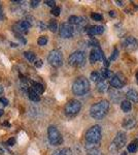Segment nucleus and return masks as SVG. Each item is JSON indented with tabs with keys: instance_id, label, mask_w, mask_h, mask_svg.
Returning <instances> with one entry per match:
<instances>
[{
	"instance_id": "nucleus-33",
	"label": "nucleus",
	"mask_w": 138,
	"mask_h": 155,
	"mask_svg": "<svg viewBox=\"0 0 138 155\" xmlns=\"http://www.w3.org/2000/svg\"><path fill=\"white\" fill-rule=\"evenodd\" d=\"M52 14L54 15V16H56V17H58L60 15V12H61V9H60V7H58V6H56V7H54V8H52Z\"/></svg>"
},
{
	"instance_id": "nucleus-22",
	"label": "nucleus",
	"mask_w": 138,
	"mask_h": 155,
	"mask_svg": "<svg viewBox=\"0 0 138 155\" xmlns=\"http://www.w3.org/2000/svg\"><path fill=\"white\" fill-rule=\"evenodd\" d=\"M53 155H72V151L69 148H61L54 151Z\"/></svg>"
},
{
	"instance_id": "nucleus-35",
	"label": "nucleus",
	"mask_w": 138,
	"mask_h": 155,
	"mask_svg": "<svg viewBox=\"0 0 138 155\" xmlns=\"http://www.w3.org/2000/svg\"><path fill=\"white\" fill-rule=\"evenodd\" d=\"M30 3H31V7H33V8H35V7H37V6L39 5L40 1H39V0H32V1L30 2Z\"/></svg>"
},
{
	"instance_id": "nucleus-47",
	"label": "nucleus",
	"mask_w": 138,
	"mask_h": 155,
	"mask_svg": "<svg viewBox=\"0 0 138 155\" xmlns=\"http://www.w3.org/2000/svg\"><path fill=\"white\" fill-rule=\"evenodd\" d=\"M0 11H1V5H0Z\"/></svg>"
},
{
	"instance_id": "nucleus-34",
	"label": "nucleus",
	"mask_w": 138,
	"mask_h": 155,
	"mask_svg": "<svg viewBox=\"0 0 138 155\" xmlns=\"http://www.w3.org/2000/svg\"><path fill=\"white\" fill-rule=\"evenodd\" d=\"M44 3H46L47 6L52 7V8L56 7V2H55L54 0H46V1H44Z\"/></svg>"
},
{
	"instance_id": "nucleus-31",
	"label": "nucleus",
	"mask_w": 138,
	"mask_h": 155,
	"mask_svg": "<svg viewBox=\"0 0 138 155\" xmlns=\"http://www.w3.org/2000/svg\"><path fill=\"white\" fill-rule=\"evenodd\" d=\"M91 18L94 20V21H102L103 17H102V15L97 14V12H94V14L91 15Z\"/></svg>"
},
{
	"instance_id": "nucleus-42",
	"label": "nucleus",
	"mask_w": 138,
	"mask_h": 155,
	"mask_svg": "<svg viewBox=\"0 0 138 155\" xmlns=\"http://www.w3.org/2000/svg\"><path fill=\"white\" fill-rule=\"evenodd\" d=\"M2 93H3V88H2V87L0 86V95H1Z\"/></svg>"
},
{
	"instance_id": "nucleus-39",
	"label": "nucleus",
	"mask_w": 138,
	"mask_h": 155,
	"mask_svg": "<svg viewBox=\"0 0 138 155\" xmlns=\"http://www.w3.org/2000/svg\"><path fill=\"white\" fill-rule=\"evenodd\" d=\"M34 64H35V66H36V67H40L42 65V61H41V60H36V61L34 62Z\"/></svg>"
},
{
	"instance_id": "nucleus-37",
	"label": "nucleus",
	"mask_w": 138,
	"mask_h": 155,
	"mask_svg": "<svg viewBox=\"0 0 138 155\" xmlns=\"http://www.w3.org/2000/svg\"><path fill=\"white\" fill-rule=\"evenodd\" d=\"M0 104H3L4 107H6L8 104V101H7L5 97H0Z\"/></svg>"
},
{
	"instance_id": "nucleus-44",
	"label": "nucleus",
	"mask_w": 138,
	"mask_h": 155,
	"mask_svg": "<svg viewBox=\"0 0 138 155\" xmlns=\"http://www.w3.org/2000/svg\"><path fill=\"white\" fill-rule=\"evenodd\" d=\"M115 2H117V3L119 4V5H123V2L122 1L121 2H120V1H115Z\"/></svg>"
},
{
	"instance_id": "nucleus-4",
	"label": "nucleus",
	"mask_w": 138,
	"mask_h": 155,
	"mask_svg": "<svg viewBox=\"0 0 138 155\" xmlns=\"http://www.w3.org/2000/svg\"><path fill=\"white\" fill-rule=\"evenodd\" d=\"M127 143V136L125 132H117V136H115L114 142L111 143V145H110L109 147V150L110 152H111V154H114L115 152H117L120 149L123 148V147L126 145Z\"/></svg>"
},
{
	"instance_id": "nucleus-28",
	"label": "nucleus",
	"mask_w": 138,
	"mask_h": 155,
	"mask_svg": "<svg viewBox=\"0 0 138 155\" xmlns=\"http://www.w3.org/2000/svg\"><path fill=\"white\" fill-rule=\"evenodd\" d=\"M87 151H88L87 155H103V153H102L98 148L90 149V150H87Z\"/></svg>"
},
{
	"instance_id": "nucleus-1",
	"label": "nucleus",
	"mask_w": 138,
	"mask_h": 155,
	"mask_svg": "<svg viewBox=\"0 0 138 155\" xmlns=\"http://www.w3.org/2000/svg\"><path fill=\"white\" fill-rule=\"evenodd\" d=\"M109 110V101L106 99H102V101L96 102L91 107L90 109V115L92 118L94 119H102L104 116L108 113Z\"/></svg>"
},
{
	"instance_id": "nucleus-14",
	"label": "nucleus",
	"mask_w": 138,
	"mask_h": 155,
	"mask_svg": "<svg viewBox=\"0 0 138 155\" xmlns=\"http://www.w3.org/2000/svg\"><path fill=\"white\" fill-rule=\"evenodd\" d=\"M103 32H104V27L99 26V25H96V26H90L89 28L87 29V33L91 36L99 35V34H102Z\"/></svg>"
},
{
	"instance_id": "nucleus-12",
	"label": "nucleus",
	"mask_w": 138,
	"mask_h": 155,
	"mask_svg": "<svg viewBox=\"0 0 138 155\" xmlns=\"http://www.w3.org/2000/svg\"><path fill=\"white\" fill-rule=\"evenodd\" d=\"M59 33L60 36L63 37V38H70L74 33V28L70 23H63L60 26Z\"/></svg>"
},
{
	"instance_id": "nucleus-43",
	"label": "nucleus",
	"mask_w": 138,
	"mask_h": 155,
	"mask_svg": "<svg viewBox=\"0 0 138 155\" xmlns=\"http://www.w3.org/2000/svg\"><path fill=\"white\" fill-rule=\"evenodd\" d=\"M135 78H136V82H137V84H138V71L136 72V76H135Z\"/></svg>"
},
{
	"instance_id": "nucleus-25",
	"label": "nucleus",
	"mask_w": 138,
	"mask_h": 155,
	"mask_svg": "<svg viewBox=\"0 0 138 155\" xmlns=\"http://www.w3.org/2000/svg\"><path fill=\"white\" fill-rule=\"evenodd\" d=\"M24 56H25V58H26L30 62H35V61H36V55H35L33 52H30V51L24 52Z\"/></svg>"
},
{
	"instance_id": "nucleus-2",
	"label": "nucleus",
	"mask_w": 138,
	"mask_h": 155,
	"mask_svg": "<svg viewBox=\"0 0 138 155\" xmlns=\"http://www.w3.org/2000/svg\"><path fill=\"white\" fill-rule=\"evenodd\" d=\"M90 90V82L87 78L79 77L73 82L72 85V92L77 96H82L88 93Z\"/></svg>"
},
{
	"instance_id": "nucleus-36",
	"label": "nucleus",
	"mask_w": 138,
	"mask_h": 155,
	"mask_svg": "<svg viewBox=\"0 0 138 155\" xmlns=\"http://www.w3.org/2000/svg\"><path fill=\"white\" fill-rule=\"evenodd\" d=\"M14 143H16V139H14V137H11V139L7 140L6 145H7V146H14Z\"/></svg>"
},
{
	"instance_id": "nucleus-26",
	"label": "nucleus",
	"mask_w": 138,
	"mask_h": 155,
	"mask_svg": "<svg viewBox=\"0 0 138 155\" xmlns=\"http://www.w3.org/2000/svg\"><path fill=\"white\" fill-rule=\"evenodd\" d=\"M138 149V141H133L131 142L129 145H128V151L130 152V153H134V152H136Z\"/></svg>"
},
{
	"instance_id": "nucleus-30",
	"label": "nucleus",
	"mask_w": 138,
	"mask_h": 155,
	"mask_svg": "<svg viewBox=\"0 0 138 155\" xmlns=\"http://www.w3.org/2000/svg\"><path fill=\"white\" fill-rule=\"evenodd\" d=\"M47 36H40L38 38V41H37V42H38L39 46H46V45L47 44Z\"/></svg>"
},
{
	"instance_id": "nucleus-16",
	"label": "nucleus",
	"mask_w": 138,
	"mask_h": 155,
	"mask_svg": "<svg viewBox=\"0 0 138 155\" xmlns=\"http://www.w3.org/2000/svg\"><path fill=\"white\" fill-rule=\"evenodd\" d=\"M127 101H133V102H138V92L134 89H130L126 94Z\"/></svg>"
},
{
	"instance_id": "nucleus-32",
	"label": "nucleus",
	"mask_w": 138,
	"mask_h": 155,
	"mask_svg": "<svg viewBox=\"0 0 138 155\" xmlns=\"http://www.w3.org/2000/svg\"><path fill=\"white\" fill-rule=\"evenodd\" d=\"M117 56H119V50L115 48L114 50V53H112L111 56H110V61H114V60H115L117 58Z\"/></svg>"
},
{
	"instance_id": "nucleus-24",
	"label": "nucleus",
	"mask_w": 138,
	"mask_h": 155,
	"mask_svg": "<svg viewBox=\"0 0 138 155\" xmlns=\"http://www.w3.org/2000/svg\"><path fill=\"white\" fill-rule=\"evenodd\" d=\"M107 89H108V87H107V83H106V81H105V80L99 82V83H97V90L99 92L103 93V92L106 91Z\"/></svg>"
},
{
	"instance_id": "nucleus-3",
	"label": "nucleus",
	"mask_w": 138,
	"mask_h": 155,
	"mask_svg": "<svg viewBox=\"0 0 138 155\" xmlns=\"http://www.w3.org/2000/svg\"><path fill=\"white\" fill-rule=\"evenodd\" d=\"M101 137H102V130L100 125L92 126L86 132V142L89 144L97 145L101 141Z\"/></svg>"
},
{
	"instance_id": "nucleus-20",
	"label": "nucleus",
	"mask_w": 138,
	"mask_h": 155,
	"mask_svg": "<svg viewBox=\"0 0 138 155\" xmlns=\"http://www.w3.org/2000/svg\"><path fill=\"white\" fill-rule=\"evenodd\" d=\"M121 109L125 113H129L132 110V104L129 101H123L121 104Z\"/></svg>"
},
{
	"instance_id": "nucleus-40",
	"label": "nucleus",
	"mask_w": 138,
	"mask_h": 155,
	"mask_svg": "<svg viewBox=\"0 0 138 155\" xmlns=\"http://www.w3.org/2000/svg\"><path fill=\"white\" fill-rule=\"evenodd\" d=\"M109 16L110 17H114H114H115V12L114 11H110L109 12Z\"/></svg>"
},
{
	"instance_id": "nucleus-19",
	"label": "nucleus",
	"mask_w": 138,
	"mask_h": 155,
	"mask_svg": "<svg viewBox=\"0 0 138 155\" xmlns=\"http://www.w3.org/2000/svg\"><path fill=\"white\" fill-rule=\"evenodd\" d=\"M108 93H109L110 98H111L114 101H117L122 97V94L120 93L119 91H117V89H114H114H109Z\"/></svg>"
},
{
	"instance_id": "nucleus-9",
	"label": "nucleus",
	"mask_w": 138,
	"mask_h": 155,
	"mask_svg": "<svg viewBox=\"0 0 138 155\" xmlns=\"http://www.w3.org/2000/svg\"><path fill=\"white\" fill-rule=\"evenodd\" d=\"M99 60L103 61L104 66L107 68V66L109 65V62L105 58V55L103 53V51L101 50V48L97 47V48L93 49L91 51V53H90V62H91L92 64H94V63H96L97 61H99Z\"/></svg>"
},
{
	"instance_id": "nucleus-38",
	"label": "nucleus",
	"mask_w": 138,
	"mask_h": 155,
	"mask_svg": "<svg viewBox=\"0 0 138 155\" xmlns=\"http://www.w3.org/2000/svg\"><path fill=\"white\" fill-rule=\"evenodd\" d=\"M38 26H39V28H40V30H46L47 29V25L43 23V22H40L39 21L38 22Z\"/></svg>"
},
{
	"instance_id": "nucleus-29",
	"label": "nucleus",
	"mask_w": 138,
	"mask_h": 155,
	"mask_svg": "<svg viewBox=\"0 0 138 155\" xmlns=\"http://www.w3.org/2000/svg\"><path fill=\"white\" fill-rule=\"evenodd\" d=\"M47 28L51 30L52 32H56L57 29H58V25H57V23L55 21H52L51 23L47 25Z\"/></svg>"
},
{
	"instance_id": "nucleus-46",
	"label": "nucleus",
	"mask_w": 138,
	"mask_h": 155,
	"mask_svg": "<svg viewBox=\"0 0 138 155\" xmlns=\"http://www.w3.org/2000/svg\"><path fill=\"white\" fill-rule=\"evenodd\" d=\"M122 155H127L126 152H122Z\"/></svg>"
},
{
	"instance_id": "nucleus-21",
	"label": "nucleus",
	"mask_w": 138,
	"mask_h": 155,
	"mask_svg": "<svg viewBox=\"0 0 138 155\" xmlns=\"http://www.w3.org/2000/svg\"><path fill=\"white\" fill-rule=\"evenodd\" d=\"M31 89L34 90L37 94H41V93H43V91H44V86L42 84H40V83H34V82H33Z\"/></svg>"
},
{
	"instance_id": "nucleus-41",
	"label": "nucleus",
	"mask_w": 138,
	"mask_h": 155,
	"mask_svg": "<svg viewBox=\"0 0 138 155\" xmlns=\"http://www.w3.org/2000/svg\"><path fill=\"white\" fill-rule=\"evenodd\" d=\"M3 19H4V15H3V12L0 11V21H2Z\"/></svg>"
},
{
	"instance_id": "nucleus-17",
	"label": "nucleus",
	"mask_w": 138,
	"mask_h": 155,
	"mask_svg": "<svg viewBox=\"0 0 138 155\" xmlns=\"http://www.w3.org/2000/svg\"><path fill=\"white\" fill-rule=\"evenodd\" d=\"M68 23L71 25H82L85 23V19L82 17H77V16H71L68 19Z\"/></svg>"
},
{
	"instance_id": "nucleus-23",
	"label": "nucleus",
	"mask_w": 138,
	"mask_h": 155,
	"mask_svg": "<svg viewBox=\"0 0 138 155\" xmlns=\"http://www.w3.org/2000/svg\"><path fill=\"white\" fill-rule=\"evenodd\" d=\"M28 96H29V98L31 99L32 101H40V97H39V94H37L36 92L34 91V90H32L31 89V87H30V89H29V91H28Z\"/></svg>"
},
{
	"instance_id": "nucleus-5",
	"label": "nucleus",
	"mask_w": 138,
	"mask_h": 155,
	"mask_svg": "<svg viewBox=\"0 0 138 155\" xmlns=\"http://www.w3.org/2000/svg\"><path fill=\"white\" fill-rule=\"evenodd\" d=\"M47 62L54 67H60L63 64V54L60 50H52L47 55Z\"/></svg>"
},
{
	"instance_id": "nucleus-6",
	"label": "nucleus",
	"mask_w": 138,
	"mask_h": 155,
	"mask_svg": "<svg viewBox=\"0 0 138 155\" xmlns=\"http://www.w3.org/2000/svg\"><path fill=\"white\" fill-rule=\"evenodd\" d=\"M47 137H49L50 143L53 146H58V145L62 144V142H63V139H62L60 131L54 125L49 126V128H47Z\"/></svg>"
},
{
	"instance_id": "nucleus-27",
	"label": "nucleus",
	"mask_w": 138,
	"mask_h": 155,
	"mask_svg": "<svg viewBox=\"0 0 138 155\" xmlns=\"http://www.w3.org/2000/svg\"><path fill=\"white\" fill-rule=\"evenodd\" d=\"M101 74H102V77H103V79L104 80H106V79H111L112 78V76H114V74H112V72L109 71L108 68H106V67H104V68H102L101 69Z\"/></svg>"
},
{
	"instance_id": "nucleus-7",
	"label": "nucleus",
	"mask_w": 138,
	"mask_h": 155,
	"mask_svg": "<svg viewBox=\"0 0 138 155\" xmlns=\"http://www.w3.org/2000/svg\"><path fill=\"white\" fill-rule=\"evenodd\" d=\"M85 62H86V55L82 51L73 52L68 58V63L74 67L82 66L85 64Z\"/></svg>"
},
{
	"instance_id": "nucleus-15",
	"label": "nucleus",
	"mask_w": 138,
	"mask_h": 155,
	"mask_svg": "<svg viewBox=\"0 0 138 155\" xmlns=\"http://www.w3.org/2000/svg\"><path fill=\"white\" fill-rule=\"evenodd\" d=\"M136 123H137L136 119L133 116H130L124 119V121H123V127L126 129H132L136 126Z\"/></svg>"
},
{
	"instance_id": "nucleus-13",
	"label": "nucleus",
	"mask_w": 138,
	"mask_h": 155,
	"mask_svg": "<svg viewBox=\"0 0 138 155\" xmlns=\"http://www.w3.org/2000/svg\"><path fill=\"white\" fill-rule=\"evenodd\" d=\"M123 48L126 52H133L138 48V41L135 37L129 36L123 41Z\"/></svg>"
},
{
	"instance_id": "nucleus-8",
	"label": "nucleus",
	"mask_w": 138,
	"mask_h": 155,
	"mask_svg": "<svg viewBox=\"0 0 138 155\" xmlns=\"http://www.w3.org/2000/svg\"><path fill=\"white\" fill-rule=\"evenodd\" d=\"M81 109H82L81 102L79 101H76V99H71V101H69L66 104H65L64 112L67 116L72 117V116H75V115L79 114V111H81Z\"/></svg>"
},
{
	"instance_id": "nucleus-10",
	"label": "nucleus",
	"mask_w": 138,
	"mask_h": 155,
	"mask_svg": "<svg viewBox=\"0 0 138 155\" xmlns=\"http://www.w3.org/2000/svg\"><path fill=\"white\" fill-rule=\"evenodd\" d=\"M126 78L121 72H117V74H114L111 79H110V85L114 89H122L126 85Z\"/></svg>"
},
{
	"instance_id": "nucleus-45",
	"label": "nucleus",
	"mask_w": 138,
	"mask_h": 155,
	"mask_svg": "<svg viewBox=\"0 0 138 155\" xmlns=\"http://www.w3.org/2000/svg\"><path fill=\"white\" fill-rule=\"evenodd\" d=\"M2 115H3V110H0V117H1Z\"/></svg>"
},
{
	"instance_id": "nucleus-18",
	"label": "nucleus",
	"mask_w": 138,
	"mask_h": 155,
	"mask_svg": "<svg viewBox=\"0 0 138 155\" xmlns=\"http://www.w3.org/2000/svg\"><path fill=\"white\" fill-rule=\"evenodd\" d=\"M90 79H91L93 82H95V83H99V82L104 80L100 71H93L91 74V76H90Z\"/></svg>"
},
{
	"instance_id": "nucleus-11",
	"label": "nucleus",
	"mask_w": 138,
	"mask_h": 155,
	"mask_svg": "<svg viewBox=\"0 0 138 155\" xmlns=\"http://www.w3.org/2000/svg\"><path fill=\"white\" fill-rule=\"evenodd\" d=\"M32 25L29 23L28 21H26V20H23V21H20L18 22L14 25V27H12V29H14V31L16 32L17 34H25L27 33V32L29 31V29L31 28Z\"/></svg>"
}]
</instances>
